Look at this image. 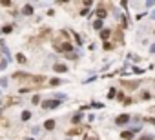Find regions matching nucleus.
<instances>
[{
	"label": "nucleus",
	"instance_id": "f257e3e1",
	"mask_svg": "<svg viewBox=\"0 0 155 140\" xmlns=\"http://www.w3.org/2000/svg\"><path fill=\"white\" fill-rule=\"evenodd\" d=\"M60 104V100H48V102H42V107L44 109H53Z\"/></svg>",
	"mask_w": 155,
	"mask_h": 140
},
{
	"label": "nucleus",
	"instance_id": "f03ea898",
	"mask_svg": "<svg viewBox=\"0 0 155 140\" xmlns=\"http://www.w3.org/2000/svg\"><path fill=\"white\" fill-rule=\"evenodd\" d=\"M128 122H130V115H121V116H117V124H119V126L128 124Z\"/></svg>",
	"mask_w": 155,
	"mask_h": 140
},
{
	"label": "nucleus",
	"instance_id": "7ed1b4c3",
	"mask_svg": "<svg viewBox=\"0 0 155 140\" xmlns=\"http://www.w3.org/2000/svg\"><path fill=\"white\" fill-rule=\"evenodd\" d=\"M84 140H99V135L93 133V131H89V133L84 135Z\"/></svg>",
	"mask_w": 155,
	"mask_h": 140
},
{
	"label": "nucleus",
	"instance_id": "20e7f679",
	"mask_svg": "<svg viewBox=\"0 0 155 140\" xmlns=\"http://www.w3.org/2000/svg\"><path fill=\"white\" fill-rule=\"evenodd\" d=\"M55 71H57V73H66L68 67H66L64 64H55Z\"/></svg>",
	"mask_w": 155,
	"mask_h": 140
},
{
	"label": "nucleus",
	"instance_id": "39448f33",
	"mask_svg": "<svg viewBox=\"0 0 155 140\" xmlns=\"http://www.w3.org/2000/svg\"><path fill=\"white\" fill-rule=\"evenodd\" d=\"M133 135H135V133L130 129V131H122V135H121V136H122L124 140H130V138H133Z\"/></svg>",
	"mask_w": 155,
	"mask_h": 140
},
{
	"label": "nucleus",
	"instance_id": "423d86ee",
	"mask_svg": "<svg viewBox=\"0 0 155 140\" xmlns=\"http://www.w3.org/2000/svg\"><path fill=\"white\" fill-rule=\"evenodd\" d=\"M44 127H46V131H51V129L55 127V120H46V124H44Z\"/></svg>",
	"mask_w": 155,
	"mask_h": 140
},
{
	"label": "nucleus",
	"instance_id": "0eeeda50",
	"mask_svg": "<svg viewBox=\"0 0 155 140\" xmlns=\"http://www.w3.org/2000/svg\"><path fill=\"white\" fill-rule=\"evenodd\" d=\"M97 15H99V20H102V18H106V15H108V13H106V9H102V7H101L99 11H97Z\"/></svg>",
	"mask_w": 155,
	"mask_h": 140
},
{
	"label": "nucleus",
	"instance_id": "6e6552de",
	"mask_svg": "<svg viewBox=\"0 0 155 140\" xmlns=\"http://www.w3.org/2000/svg\"><path fill=\"white\" fill-rule=\"evenodd\" d=\"M31 13H33V6L26 4V6H24V15H31Z\"/></svg>",
	"mask_w": 155,
	"mask_h": 140
},
{
	"label": "nucleus",
	"instance_id": "1a4fd4ad",
	"mask_svg": "<svg viewBox=\"0 0 155 140\" xmlns=\"http://www.w3.org/2000/svg\"><path fill=\"white\" fill-rule=\"evenodd\" d=\"M80 118H82V115H80V113H77V115H73V118H71V120H73V124H79V122H80Z\"/></svg>",
	"mask_w": 155,
	"mask_h": 140
},
{
	"label": "nucleus",
	"instance_id": "9d476101",
	"mask_svg": "<svg viewBox=\"0 0 155 140\" xmlns=\"http://www.w3.org/2000/svg\"><path fill=\"white\" fill-rule=\"evenodd\" d=\"M93 27H95V29H99V31H102V20H95Z\"/></svg>",
	"mask_w": 155,
	"mask_h": 140
},
{
	"label": "nucleus",
	"instance_id": "9b49d317",
	"mask_svg": "<svg viewBox=\"0 0 155 140\" xmlns=\"http://www.w3.org/2000/svg\"><path fill=\"white\" fill-rule=\"evenodd\" d=\"M16 60H18L20 64H26V56H24L22 53H18V55H16Z\"/></svg>",
	"mask_w": 155,
	"mask_h": 140
},
{
	"label": "nucleus",
	"instance_id": "f8f14e48",
	"mask_svg": "<svg viewBox=\"0 0 155 140\" xmlns=\"http://www.w3.org/2000/svg\"><path fill=\"white\" fill-rule=\"evenodd\" d=\"M108 36H110V31H108V29H102V31H101V38H102V40H106Z\"/></svg>",
	"mask_w": 155,
	"mask_h": 140
},
{
	"label": "nucleus",
	"instance_id": "ddd939ff",
	"mask_svg": "<svg viewBox=\"0 0 155 140\" xmlns=\"http://www.w3.org/2000/svg\"><path fill=\"white\" fill-rule=\"evenodd\" d=\"M60 49H62V51H71L73 47H71V44H62V46H60Z\"/></svg>",
	"mask_w": 155,
	"mask_h": 140
},
{
	"label": "nucleus",
	"instance_id": "4468645a",
	"mask_svg": "<svg viewBox=\"0 0 155 140\" xmlns=\"http://www.w3.org/2000/svg\"><path fill=\"white\" fill-rule=\"evenodd\" d=\"M31 118V111H24L22 113V120H29Z\"/></svg>",
	"mask_w": 155,
	"mask_h": 140
},
{
	"label": "nucleus",
	"instance_id": "2eb2a0df",
	"mask_svg": "<svg viewBox=\"0 0 155 140\" xmlns=\"http://www.w3.org/2000/svg\"><path fill=\"white\" fill-rule=\"evenodd\" d=\"M49 84H51V86H59V84H60V80H59V78H51V80H49Z\"/></svg>",
	"mask_w": 155,
	"mask_h": 140
},
{
	"label": "nucleus",
	"instance_id": "dca6fc26",
	"mask_svg": "<svg viewBox=\"0 0 155 140\" xmlns=\"http://www.w3.org/2000/svg\"><path fill=\"white\" fill-rule=\"evenodd\" d=\"M142 98H144V100H150V98H151V95H150L148 91H144V93H142Z\"/></svg>",
	"mask_w": 155,
	"mask_h": 140
},
{
	"label": "nucleus",
	"instance_id": "f3484780",
	"mask_svg": "<svg viewBox=\"0 0 155 140\" xmlns=\"http://www.w3.org/2000/svg\"><path fill=\"white\" fill-rule=\"evenodd\" d=\"M115 95H117V91H115V89H110V93H108V96H110V98H113Z\"/></svg>",
	"mask_w": 155,
	"mask_h": 140
},
{
	"label": "nucleus",
	"instance_id": "a211bd4d",
	"mask_svg": "<svg viewBox=\"0 0 155 140\" xmlns=\"http://www.w3.org/2000/svg\"><path fill=\"white\" fill-rule=\"evenodd\" d=\"M133 73H137V75H141V73H144L141 67H133Z\"/></svg>",
	"mask_w": 155,
	"mask_h": 140
},
{
	"label": "nucleus",
	"instance_id": "6ab92c4d",
	"mask_svg": "<svg viewBox=\"0 0 155 140\" xmlns=\"http://www.w3.org/2000/svg\"><path fill=\"white\" fill-rule=\"evenodd\" d=\"M31 133H33V135H38V133H40V127H33Z\"/></svg>",
	"mask_w": 155,
	"mask_h": 140
},
{
	"label": "nucleus",
	"instance_id": "aec40b11",
	"mask_svg": "<svg viewBox=\"0 0 155 140\" xmlns=\"http://www.w3.org/2000/svg\"><path fill=\"white\" fill-rule=\"evenodd\" d=\"M11 31H13L11 26H6V27H4V33H11Z\"/></svg>",
	"mask_w": 155,
	"mask_h": 140
},
{
	"label": "nucleus",
	"instance_id": "412c9836",
	"mask_svg": "<svg viewBox=\"0 0 155 140\" xmlns=\"http://www.w3.org/2000/svg\"><path fill=\"white\" fill-rule=\"evenodd\" d=\"M33 104H40V98H38V96H33Z\"/></svg>",
	"mask_w": 155,
	"mask_h": 140
},
{
	"label": "nucleus",
	"instance_id": "4be33fe9",
	"mask_svg": "<svg viewBox=\"0 0 155 140\" xmlns=\"http://www.w3.org/2000/svg\"><path fill=\"white\" fill-rule=\"evenodd\" d=\"M139 140H153V136H142V138H139Z\"/></svg>",
	"mask_w": 155,
	"mask_h": 140
},
{
	"label": "nucleus",
	"instance_id": "5701e85b",
	"mask_svg": "<svg viewBox=\"0 0 155 140\" xmlns=\"http://www.w3.org/2000/svg\"><path fill=\"white\" fill-rule=\"evenodd\" d=\"M150 51H151V53H155V44H151V46H150Z\"/></svg>",
	"mask_w": 155,
	"mask_h": 140
},
{
	"label": "nucleus",
	"instance_id": "b1692460",
	"mask_svg": "<svg viewBox=\"0 0 155 140\" xmlns=\"http://www.w3.org/2000/svg\"><path fill=\"white\" fill-rule=\"evenodd\" d=\"M151 18H153V20H155V13H153V15H151Z\"/></svg>",
	"mask_w": 155,
	"mask_h": 140
},
{
	"label": "nucleus",
	"instance_id": "393cba45",
	"mask_svg": "<svg viewBox=\"0 0 155 140\" xmlns=\"http://www.w3.org/2000/svg\"><path fill=\"white\" fill-rule=\"evenodd\" d=\"M68 140H71V138H68Z\"/></svg>",
	"mask_w": 155,
	"mask_h": 140
}]
</instances>
